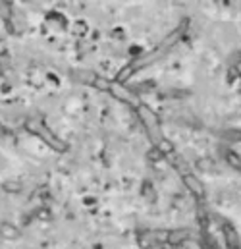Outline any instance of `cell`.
Returning <instances> with one entry per match:
<instances>
[{"mask_svg":"<svg viewBox=\"0 0 241 249\" xmlns=\"http://www.w3.org/2000/svg\"><path fill=\"white\" fill-rule=\"evenodd\" d=\"M25 129L29 131V133H33L35 137H39V139H43L52 151H56V153H64L66 149H68V145L62 141L60 137H56V133H52L47 125L43 124V122H37V120H29V122H25Z\"/></svg>","mask_w":241,"mask_h":249,"instance_id":"cell-1","label":"cell"},{"mask_svg":"<svg viewBox=\"0 0 241 249\" xmlns=\"http://www.w3.org/2000/svg\"><path fill=\"white\" fill-rule=\"evenodd\" d=\"M0 236H2L4 240L14 242V240L19 238V230H17L14 224H10V222H2V224H0Z\"/></svg>","mask_w":241,"mask_h":249,"instance_id":"cell-2","label":"cell"},{"mask_svg":"<svg viewBox=\"0 0 241 249\" xmlns=\"http://www.w3.org/2000/svg\"><path fill=\"white\" fill-rule=\"evenodd\" d=\"M185 182H187V186L191 187V189H193L195 193H201V191H203V189H201V186H199V182H197L195 178H191V176H187V178H185Z\"/></svg>","mask_w":241,"mask_h":249,"instance_id":"cell-3","label":"cell"}]
</instances>
